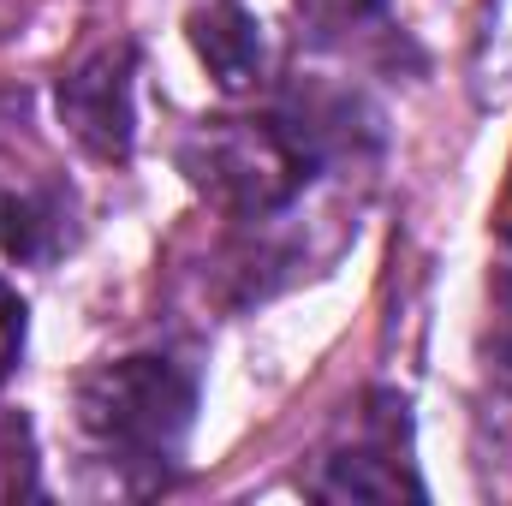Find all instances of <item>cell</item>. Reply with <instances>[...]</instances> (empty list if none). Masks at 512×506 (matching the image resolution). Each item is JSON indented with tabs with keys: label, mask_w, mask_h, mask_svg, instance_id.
Masks as SVG:
<instances>
[{
	"label": "cell",
	"mask_w": 512,
	"mask_h": 506,
	"mask_svg": "<svg viewBox=\"0 0 512 506\" xmlns=\"http://www.w3.org/2000/svg\"><path fill=\"white\" fill-rule=\"evenodd\" d=\"M489 358L501 376H512V239H501L489 268Z\"/></svg>",
	"instance_id": "cell-6"
},
{
	"label": "cell",
	"mask_w": 512,
	"mask_h": 506,
	"mask_svg": "<svg viewBox=\"0 0 512 506\" xmlns=\"http://www.w3.org/2000/svg\"><path fill=\"white\" fill-rule=\"evenodd\" d=\"M310 495H322V501H423V483L411 477V465L399 459V447L382 429H370L352 447L322 459V471L310 477Z\"/></svg>",
	"instance_id": "cell-4"
},
{
	"label": "cell",
	"mask_w": 512,
	"mask_h": 506,
	"mask_svg": "<svg viewBox=\"0 0 512 506\" xmlns=\"http://www.w3.org/2000/svg\"><path fill=\"white\" fill-rule=\"evenodd\" d=\"M72 411H78L84 441L108 465L167 477L197 417V381L167 358H120L78 381Z\"/></svg>",
	"instance_id": "cell-2"
},
{
	"label": "cell",
	"mask_w": 512,
	"mask_h": 506,
	"mask_svg": "<svg viewBox=\"0 0 512 506\" xmlns=\"http://www.w3.org/2000/svg\"><path fill=\"white\" fill-rule=\"evenodd\" d=\"M137 48L108 42L96 54H84L66 78H60V126L72 131L96 161H126L137 143Z\"/></svg>",
	"instance_id": "cell-3"
},
{
	"label": "cell",
	"mask_w": 512,
	"mask_h": 506,
	"mask_svg": "<svg viewBox=\"0 0 512 506\" xmlns=\"http://www.w3.org/2000/svg\"><path fill=\"white\" fill-rule=\"evenodd\" d=\"M0 256H6V251H0Z\"/></svg>",
	"instance_id": "cell-10"
},
{
	"label": "cell",
	"mask_w": 512,
	"mask_h": 506,
	"mask_svg": "<svg viewBox=\"0 0 512 506\" xmlns=\"http://www.w3.org/2000/svg\"><path fill=\"white\" fill-rule=\"evenodd\" d=\"M179 173L215 209L239 221H262L304 197L316 173V137L268 114H215L185 131Z\"/></svg>",
	"instance_id": "cell-1"
},
{
	"label": "cell",
	"mask_w": 512,
	"mask_h": 506,
	"mask_svg": "<svg viewBox=\"0 0 512 506\" xmlns=\"http://www.w3.org/2000/svg\"><path fill=\"white\" fill-rule=\"evenodd\" d=\"M36 489V447L24 417H0V501H18Z\"/></svg>",
	"instance_id": "cell-7"
},
{
	"label": "cell",
	"mask_w": 512,
	"mask_h": 506,
	"mask_svg": "<svg viewBox=\"0 0 512 506\" xmlns=\"http://www.w3.org/2000/svg\"><path fill=\"white\" fill-rule=\"evenodd\" d=\"M191 48L227 96H245L262 78V30L239 0H209L191 12Z\"/></svg>",
	"instance_id": "cell-5"
},
{
	"label": "cell",
	"mask_w": 512,
	"mask_h": 506,
	"mask_svg": "<svg viewBox=\"0 0 512 506\" xmlns=\"http://www.w3.org/2000/svg\"><path fill=\"white\" fill-rule=\"evenodd\" d=\"M298 12L310 18L316 36H352L382 12V0H298Z\"/></svg>",
	"instance_id": "cell-8"
},
{
	"label": "cell",
	"mask_w": 512,
	"mask_h": 506,
	"mask_svg": "<svg viewBox=\"0 0 512 506\" xmlns=\"http://www.w3.org/2000/svg\"><path fill=\"white\" fill-rule=\"evenodd\" d=\"M18 352H24V298L0 280V381L12 376Z\"/></svg>",
	"instance_id": "cell-9"
}]
</instances>
